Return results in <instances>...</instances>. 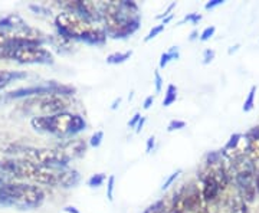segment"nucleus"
Masks as SVG:
<instances>
[{
  "instance_id": "obj_34",
  "label": "nucleus",
  "mask_w": 259,
  "mask_h": 213,
  "mask_svg": "<svg viewBox=\"0 0 259 213\" xmlns=\"http://www.w3.org/2000/svg\"><path fill=\"white\" fill-rule=\"evenodd\" d=\"M214 55H216V52H214L213 49H206V51L203 52V64L204 65L210 64L213 59H214Z\"/></svg>"
},
{
  "instance_id": "obj_21",
  "label": "nucleus",
  "mask_w": 259,
  "mask_h": 213,
  "mask_svg": "<svg viewBox=\"0 0 259 213\" xmlns=\"http://www.w3.org/2000/svg\"><path fill=\"white\" fill-rule=\"evenodd\" d=\"M228 213H249V210H248V203H245L242 200L241 196L238 195L235 199H232L231 206H229V212Z\"/></svg>"
},
{
  "instance_id": "obj_38",
  "label": "nucleus",
  "mask_w": 259,
  "mask_h": 213,
  "mask_svg": "<svg viewBox=\"0 0 259 213\" xmlns=\"http://www.w3.org/2000/svg\"><path fill=\"white\" fill-rule=\"evenodd\" d=\"M156 147V137L153 136V137H150L147 140V143H146V153H151L153 150Z\"/></svg>"
},
{
  "instance_id": "obj_29",
  "label": "nucleus",
  "mask_w": 259,
  "mask_h": 213,
  "mask_svg": "<svg viewBox=\"0 0 259 213\" xmlns=\"http://www.w3.org/2000/svg\"><path fill=\"white\" fill-rule=\"evenodd\" d=\"M180 175H182V170H176L175 173H171V175H170V176L167 177L166 180H164V183H163V186H161V190H163V192H164V190H167V189H168L170 186H171L173 183H175V182H176Z\"/></svg>"
},
{
  "instance_id": "obj_45",
  "label": "nucleus",
  "mask_w": 259,
  "mask_h": 213,
  "mask_svg": "<svg viewBox=\"0 0 259 213\" xmlns=\"http://www.w3.org/2000/svg\"><path fill=\"white\" fill-rule=\"evenodd\" d=\"M171 20H173V15H168L167 18L163 19V22H161V25H164V26H166L167 23H170Z\"/></svg>"
},
{
  "instance_id": "obj_26",
  "label": "nucleus",
  "mask_w": 259,
  "mask_h": 213,
  "mask_svg": "<svg viewBox=\"0 0 259 213\" xmlns=\"http://www.w3.org/2000/svg\"><path fill=\"white\" fill-rule=\"evenodd\" d=\"M114 189H115V176L110 175L107 179V197L110 202L114 200Z\"/></svg>"
},
{
  "instance_id": "obj_1",
  "label": "nucleus",
  "mask_w": 259,
  "mask_h": 213,
  "mask_svg": "<svg viewBox=\"0 0 259 213\" xmlns=\"http://www.w3.org/2000/svg\"><path fill=\"white\" fill-rule=\"evenodd\" d=\"M101 23L107 36L112 39H127L140 28L141 15L139 5L131 0L102 2Z\"/></svg>"
},
{
  "instance_id": "obj_16",
  "label": "nucleus",
  "mask_w": 259,
  "mask_h": 213,
  "mask_svg": "<svg viewBox=\"0 0 259 213\" xmlns=\"http://www.w3.org/2000/svg\"><path fill=\"white\" fill-rule=\"evenodd\" d=\"M170 209L175 213H186V185L180 186L175 192Z\"/></svg>"
},
{
  "instance_id": "obj_3",
  "label": "nucleus",
  "mask_w": 259,
  "mask_h": 213,
  "mask_svg": "<svg viewBox=\"0 0 259 213\" xmlns=\"http://www.w3.org/2000/svg\"><path fill=\"white\" fill-rule=\"evenodd\" d=\"M30 125L37 133L51 134L58 139H69L87 130V121L82 115L69 111L49 117H35L30 121Z\"/></svg>"
},
{
  "instance_id": "obj_15",
  "label": "nucleus",
  "mask_w": 259,
  "mask_h": 213,
  "mask_svg": "<svg viewBox=\"0 0 259 213\" xmlns=\"http://www.w3.org/2000/svg\"><path fill=\"white\" fill-rule=\"evenodd\" d=\"M28 23L25 22V19L22 16H19L16 13H12L8 15L3 19H0V30H3L5 33H10V32H15L18 29L26 26Z\"/></svg>"
},
{
  "instance_id": "obj_10",
  "label": "nucleus",
  "mask_w": 259,
  "mask_h": 213,
  "mask_svg": "<svg viewBox=\"0 0 259 213\" xmlns=\"http://www.w3.org/2000/svg\"><path fill=\"white\" fill-rule=\"evenodd\" d=\"M204 209H207V204L204 203L202 190L194 183L186 186V213H199Z\"/></svg>"
},
{
  "instance_id": "obj_4",
  "label": "nucleus",
  "mask_w": 259,
  "mask_h": 213,
  "mask_svg": "<svg viewBox=\"0 0 259 213\" xmlns=\"http://www.w3.org/2000/svg\"><path fill=\"white\" fill-rule=\"evenodd\" d=\"M45 192L40 186L28 183L0 185V206L16 207L19 210L37 209L45 202Z\"/></svg>"
},
{
  "instance_id": "obj_42",
  "label": "nucleus",
  "mask_w": 259,
  "mask_h": 213,
  "mask_svg": "<svg viewBox=\"0 0 259 213\" xmlns=\"http://www.w3.org/2000/svg\"><path fill=\"white\" fill-rule=\"evenodd\" d=\"M8 39H9V36H8V33H5L3 30H0V48L5 47V45H6Z\"/></svg>"
},
{
  "instance_id": "obj_23",
  "label": "nucleus",
  "mask_w": 259,
  "mask_h": 213,
  "mask_svg": "<svg viewBox=\"0 0 259 213\" xmlns=\"http://www.w3.org/2000/svg\"><path fill=\"white\" fill-rule=\"evenodd\" d=\"M256 85H252L249 90V93H248V97L245 98V101H243V107H242V110L245 112H250L253 110V107H255V95H256Z\"/></svg>"
},
{
  "instance_id": "obj_32",
  "label": "nucleus",
  "mask_w": 259,
  "mask_h": 213,
  "mask_svg": "<svg viewBox=\"0 0 259 213\" xmlns=\"http://www.w3.org/2000/svg\"><path fill=\"white\" fill-rule=\"evenodd\" d=\"M214 32H216V28L214 26H207V28L204 29L203 32L200 33V42H206V40H209V39H212L213 35H214Z\"/></svg>"
},
{
  "instance_id": "obj_36",
  "label": "nucleus",
  "mask_w": 259,
  "mask_h": 213,
  "mask_svg": "<svg viewBox=\"0 0 259 213\" xmlns=\"http://www.w3.org/2000/svg\"><path fill=\"white\" fill-rule=\"evenodd\" d=\"M141 117H143V115H141L140 112H136V114H134V115L131 117V120L128 121V127H130V129H136V127H137V124H139V121H140V118H141Z\"/></svg>"
},
{
  "instance_id": "obj_43",
  "label": "nucleus",
  "mask_w": 259,
  "mask_h": 213,
  "mask_svg": "<svg viewBox=\"0 0 259 213\" xmlns=\"http://www.w3.org/2000/svg\"><path fill=\"white\" fill-rule=\"evenodd\" d=\"M64 212H66V213H81L79 210H78V209H76V207H75V206H71V204H69V206H65Z\"/></svg>"
},
{
  "instance_id": "obj_46",
  "label": "nucleus",
  "mask_w": 259,
  "mask_h": 213,
  "mask_svg": "<svg viewBox=\"0 0 259 213\" xmlns=\"http://www.w3.org/2000/svg\"><path fill=\"white\" fill-rule=\"evenodd\" d=\"M199 37V32L197 30H193L192 33H190V36H189V40H194V39H197Z\"/></svg>"
},
{
  "instance_id": "obj_14",
  "label": "nucleus",
  "mask_w": 259,
  "mask_h": 213,
  "mask_svg": "<svg viewBox=\"0 0 259 213\" xmlns=\"http://www.w3.org/2000/svg\"><path fill=\"white\" fill-rule=\"evenodd\" d=\"M81 182V175L75 168H61L58 172V187L62 189H71L76 187Z\"/></svg>"
},
{
  "instance_id": "obj_40",
  "label": "nucleus",
  "mask_w": 259,
  "mask_h": 213,
  "mask_svg": "<svg viewBox=\"0 0 259 213\" xmlns=\"http://www.w3.org/2000/svg\"><path fill=\"white\" fill-rule=\"evenodd\" d=\"M153 102H154V97H153V95H148L147 98L144 100V102H143V108H144V110H148V108L153 105Z\"/></svg>"
},
{
  "instance_id": "obj_13",
  "label": "nucleus",
  "mask_w": 259,
  "mask_h": 213,
  "mask_svg": "<svg viewBox=\"0 0 259 213\" xmlns=\"http://www.w3.org/2000/svg\"><path fill=\"white\" fill-rule=\"evenodd\" d=\"M246 140V154L249 156V158L258 164L259 163V125L250 129L245 136Z\"/></svg>"
},
{
  "instance_id": "obj_5",
  "label": "nucleus",
  "mask_w": 259,
  "mask_h": 213,
  "mask_svg": "<svg viewBox=\"0 0 259 213\" xmlns=\"http://www.w3.org/2000/svg\"><path fill=\"white\" fill-rule=\"evenodd\" d=\"M58 172L59 170L37 166L32 161L19 157L0 160V173H6L9 176L23 179V180H30L37 185L56 186L58 185Z\"/></svg>"
},
{
  "instance_id": "obj_51",
  "label": "nucleus",
  "mask_w": 259,
  "mask_h": 213,
  "mask_svg": "<svg viewBox=\"0 0 259 213\" xmlns=\"http://www.w3.org/2000/svg\"><path fill=\"white\" fill-rule=\"evenodd\" d=\"M0 185H2V176H0Z\"/></svg>"
},
{
  "instance_id": "obj_25",
  "label": "nucleus",
  "mask_w": 259,
  "mask_h": 213,
  "mask_svg": "<svg viewBox=\"0 0 259 213\" xmlns=\"http://www.w3.org/2000/svg\"><path fill=\"white\" fill-rule=\"evenodd\" d=\"M166 202H164V200H158V202H156L154 204L148 206L147 209L143 213H166Z\"/></svg>"
},
{
  "instance_id": "obj_11",
  "label": "nucleus",
  "mask_w": 259,
  "mask_h": 213,
  "mask_svg": "<svg viewBox=\"0 0 259 213\" xmlns=\"http://www.w3.org/2000/svg\"><path fill=\"white\" fill-rule=\"evenodd\" d=\"M58 148L64 153L65 157L71 161V160H75V158L83 157L88 146H87V143L83 140H68L62 144H59Z\"/></svg>"
},
{
  "instance_id": "obj_18",
  "label": "nucleus",
  "mask_w": 259,
  "mask_h": 213,
  "mask_svg": "<svg viewBox=\"0 0 259 213\" xmlns=\"http://www.w3.org/2000/svg\"><path fill=\"white\" fill-rule=\"evenodd\" d=\"M25 76H26V74H23V72L0 69V90H2V88H5L6 85H9L12 81H16V79L25 78Z\"/></svg>"
},
{
  "instance_id": "obj_28",
  "label": "nucleus",
  "mask_w": 259,
  "mask_h": 213,
  "mask_svg": "<svg viewBox=\"0 0 259 213\" xmlns=\"http://www.w3.org/2000/svg\"><path fill=\"white\" fill-rule=\"evenodd\" d=\"M200 20H202V15H200V13H189V15H186L185 18L182 19L177 25H183L185 22H190L192 25H197Z\"/></svg>"
},
{
  "instance_id": "obj_33",
  "label": "nucleus",
  "mask_w": 259,
  "mask_h": 213,
  "mask_svg": "<svg viewBox=\"0 0 259 213\" xmlns=\"http://www.w3.org/2000/svg\"><path fill=\"white\" fill-rule=\"evenodd\" d=\"M154 87H156V94L161 93L163 90V76L158 71H154Z\"/></svg>"
},
{
  "instance_id": "obj_41",
  "label": "nucleus",
  "mask_w": 259,
  "mask_h": 213,
  "mask_svg": "<svg viewBox=\"0 0 259 213\" xmlns=\"http://www.w3.org/2000/svg\"><path fill=\"white\" fill-rule=\"evenodd\" d=\"M146 121H147V118H146V117H141V118H140L139 124H137V127H136V133H137V134H140V133H141L143 127H144V124H146Z\"/></svg>"
},
{
  "instance_id": "obj_35",
  "label": "nucleus",
  "mask_w": 259,
  "mask_h": 213,
  "mask_svg": "<svg viewBox=\"0 0 259 213\" xmlns=\"http://www.w3.org/2000/svg\"><path fill=\"white\" fill-rule=\"evenodd\" d=\"M223 3H225L223 0H210V2H207V3L204 5V9L212 10V9H214V8H218V6L223 5Z\"/></svg>"
},
{
  "instance_id": "obj_8",
  "label": "nucleus",
  "mask_w": 259,
  "mask_h": 213,
  "mask_svg": "<svg viewBox=\"0 0 259 213\" xmlns=\"http://www.w3.org/2000/svg\"><path fill=\"white\" fill-rule=\"evenodd\" d=\"M0 58L16 61L28 65H49L54 64L52 52L44 47H2Z\"/></svg>"
},
{
  "instance_id": "obj_7",
  "label": "nucleus",
  "mask_w": 259,
  "mask_h": 213,
  "mask_svg": "<svg viewBox=\"0 0 259 213\" xmlns=\"http://www.w3.org/2000/svg\"><path fill=\"white\" fill-rule=\"evenodd\" d=\"M72 105L69 97L61 94H47L39 97H30L22 102L20 110L26 115L35 117H49L59 112L68 111V108Z\"/></svg>"
},
{
  "instance_id": "obj_6",
  "label": "nucleus",
  "mask_w": 259,
  "mask_h": 213,
  "mask_svg": "<svg viewBox=\"0 0 259 213\" xmlns=\"http://www.w3.org/2000/svg\"><path fill=\"white\" fill-rule=\"evenodd\" d=\"M8 153H13L19 158L32 161L37 166L49 167V168H68L69 160L65 157V154L59 148H45L32 147V146H12L8 148Z\"/></svg>"
},
{
  "instance_id": "obj_19",
  "label": "nucleus",
  "mask_w": 259,
  "mask_h": 213,
  "mask_svg": "<svg viewBox=\"0 0 259 213\" xmlns=\"http://www.w3.org/2000/svg\"><path fill=\"white\" fill-rule=\"evenodd\" d=\"M179 58H180L179 47H171L167 52L161 54V56H160V62H158V68H160V69H164L171 61H176Z\"/></svg>"
},
{
  "instance_id": "obj_37",
  "label": "nucleus",
  "mask_w": 259,
  "mask_h": 213,
  "mask_svg": "<svg viewBox=\"0 0 259 213\" xmlns=\"http://www.w3.org/2000/svg\"><path fill=\"white\" fill-rule=\"evenodd\" d=\"M175 8H176V2H173V3H170V5L167 6V9L164 10V12H163L161 15H157L156 18H157V19H164V18H167L168 15H171L170 12H171V10L175 9Z\"/></svg>"
},
{
  "instance_id": "obj_39",
  "label": "nucleus",
  "mask_w": 259,
  "mask_h": 213,
  "mask_svg": "<svg viewBox=\"0 0 259 213\" xmlns=\"http://www.w3.org/2000/svg\"><path fill=\"white\" fill-rule=\"evenodd\" d=\"M30 9L33 10V12H44V15H47V16H51V10L45 9V8H42V6H35V5H30L29 6Z\"/></svg>"
},
{
  "instance_id": "obj_27",
  "label": "nucleus",
  "mask_w": 259,
  "mask_h": 213,
  "mask_svg": "<svg viewBox=\"0 0 259 213\" xmlns=\"http://www.w3.org/2000/svg\"><path fill=\"white\" fill-rule=\"evenodd\" d=\"M102 140H104V131L102 130L95 131L93 136H91V139H90V146L94 148L100 147V146H101Z\"/></svg>"
},
{
  "instance_id": "obj_24",
  "label": "nucleus",
  "mask_w": 259,
  "mask_h": 213,
  "mask_svg": "<svg viewBox=\"0 0 259 213\" xmlns=\"http://www.w3.org/2000/svg\"><path fill=\"white\" fill-rule=\"evenodd\" d=\"M107 175L105 173H97V175H93V176L88 179L87 185L90 186L91 189H97L100 186L104 185V182H107Z\"/></svg>"
},
{
  "instance_id": "obj_31",
  "label": "nucleus",
  "mask_w": 259,
  "mask_h": 213,
  "mask_svg": "<svg viewBox=\"0 0 259 213\" xmlns=\"http://www.w3.org/2000/svg\"><path fill=\"white\" fill-rule=\"evenodd\" d=\"M186 127V122L183 120H171L168 122V125H167V131L168 133H171V131H176V130H183Z\"/></svg>"
},
{
  "instance_id": "obj_9",
  "label": "nucleus",
  "mask_w": 259,
  "mask_h": 213,
  "mask_svg": "<svg viewBox=\"0 0 259 213\" xmlns=\"http://www.w3.org/2000/svg\"><path fill=\"white\" fill-rule=\"evenodd\" d=\"M47 94H61V95H66L71 97L75 94L74 87L69 85H62L55 81H49V82L40 83V85H33V87H28V88H20L16 91H12L8 94V98H30V97H39V95H47Z\"/></svg>"
},
{
  "instance_id": "obj_48",
  "label": "nucleus",
  "mask_w": 259,
  "mask_h": 213,
  "mask_svg": "<svg viewBox=\"0 0 259 213\" xmlns=\"http://www.w3.org/2000/svg\"><path fill=\"white\" fill-rule=\"evenodd\" d=\"M238 48H239V45H235V47H232L231 49H229V51H228V54H229V55H231V54H233V52H235V51H238Z\"/></svg>"
},
{
  "instance_id": "obj_12",
  "label": "nucleus",
  "mask_w": 259,
  "mask_h": 213,
  "mask_svg": "<svg viewBox=\"0 0 259 213\" xmlns=\"http://www.w3.org/2000/svg\"><path fill=\"white\" fill-rule=\"evenodd\" d=\"M200 180H202V196H203L204 203L209 204L213 203L218 197H219V193L222 192L219 185L214 182V179L206 175V173H202L200 176Z\"/></svg>"
},
{
  "instance_id": "obj_20",
  "label": "nucleus",
  "mask_w": 259,
  "mask_h": 213,
  "mask_svg": "<svg viewBox=\"0 0 259 213\" xmlns=\"http://www.w3.org/2000/svg\"><path fill=\"white\" fill-rule=\"evenodd\" d=\"M133 56V51H125V52H114V54H110L107 56V64L110 65H120V64H124L127 62L130 58Z\"/></svg>"
},
{
  "instance_id": "obj_2",
  "label": "nucleus",
  "mask_w": 259,
  "mask_h": 213,
  "mask_svg": "<svg viewBox=\"0 0 259 213\" xmlns=\"http://www.w3.org/2000/svg\"><path fill=\"white\" fill-rule=\"evenodd\" d=\"M55 28L58 35L71 40H81L91 47H104L107 42V33L101 23H95L72 12H61L55 18Z\"/></svg>"
},
{
  "instance_id": "obj_44",
  "label": "nucleus",
  "mask_w": 259,
  "mask_h": 213,
  "mask_svg": "<svg viewBox=\"0 0 259 213\" xmlns=\"http://www.w3.org/2000/svg\"><path fill=\"white\" fill-rule=\"evenodd\" d=\"M121 101H122V98H121V97H118V98H115V100H114V102H112V105H111L112 111H115V110L120 107Z\"/></svg>"
},
{
  "instance_id": "obj_49",
  "label": "nucleus",
  "mask_w": 259,
  "mask_h": 213,
  "mask_svg": "<svg viewBox=\"0 0 259 213\" xmlns=\"http://www.w3.org/2000/svg\"><path fill=\"white\" fill-rule=\"evenodd\" d=\"M133 94H134V93H133V91H131V93H130V95H128V100H130V101H131V100H133Z\"/></svg>"
},
{
  "instance_id": "obj_50",
  "label": "nucleus",
  "mask_w": 259,
  "mask_h": 213,
  "mask_svg": "<svg viewBox=\"0 0 259 213\" xmlns=\"http://www.w3.org/2000/svg\"><path fill=\"white\" fill-rule=\"evenodd\" d=\"M166 213H175V212H171V209H167Z\"/></svg>"
},
{
  "instance_id": "obj_22",
  "label": "nucleus",
  "mask_w": 259,
  "mask_h": 213,
  "mask_svg": "<svg viewBox=\"0 0 259 213\" xmlns=\"http://www.w3.org/2000/svg\"><path fill=\"white\" fill-rule=\"evenodd\" d=\"M177 100V87L173 83H168L166 94H164V100H163V107H170L171 104H175Z\"/></svg>"
},
{
  "instance_id": "obj_52",
  "label": "nucleus",
  "mask_w": 259,
  "mask_h": 213,
  "mask_svg": "<svg viewBox=\"0 0 259 213\" xmlns=\"http://www.w3.org/2000/svg\"><path fill=\"white\" fill-rule=\"evenodd\" d=\"M256 213H259V209H258V210H256Z\"/></svg>"
},
{
  "instance_id": "obj_47",
  "label": "nucleus",
  "mask_w": 259,
  "mask_h": 213,
  "mask_svg": "<svg viewBox=\"0 0 259 213\" xmlns=\"http://www.w3.org/2000/svg\"><path fill=\"white\" fill-rule=\"evenodd\" d=\"M255 186H256V192L259 193V168L256 172V176H255Z\"/></svg>"
},
{
  "instance_id": "obj_30",
  "label": "nucleus",
  "mask_w": 259,
  "mask_h": 213,
  "mask_svg": "<svg viewBox=\"0 0 259 213\" xmlns=\"http://www.w3.org/2000/svg\"><path fill=\"white\" fill-rule=\"evenodd\" d=\"M164 29H166V26H164V25H161V23L157 25V26H153V29H151V30L147 33V36L144 37V42H150L151 39H154L157 35H160Z\"/></svg>"
},
{
  "instance_id": "obj_17",
  "label": "nucleus",
  "mask_w": 259,
  "mask_h": 213,
  "mask_svg": "<svg viewBox=\"0 0 259 213\" xmlns=\"http://www.w3.org/2000/svg\"><path fill=\"white\" fill-rule=\"evenodd\" d=\"M48 40L54 45V48H56V51L58 52H71L72 51V48H74V40H71V39H68V37L61 36V35H54V36H49L48 37Z\"/></svg>"
}]
</instances>
